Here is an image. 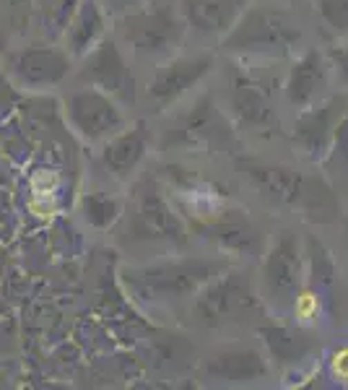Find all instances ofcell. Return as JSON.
I'll use <instances>...</instances> for the list:
<instances>
[{
    "mask_svg": "<svg viewBox=\"0 0 348 390\" xmlns=\"http://www.w3.org/2000/svg\"><path fill=\"white\" fill-rule=\"evenodd\" d=\"M317 313V299L312 294H302L299 299H296V315L302 317V320H309V317H315Z\"/></svg>",
    "mask_w": 348,
    "mask_h": 390,
    "instance_id": "6da1fadb",
    "label": "cell"
}]
</instances>
